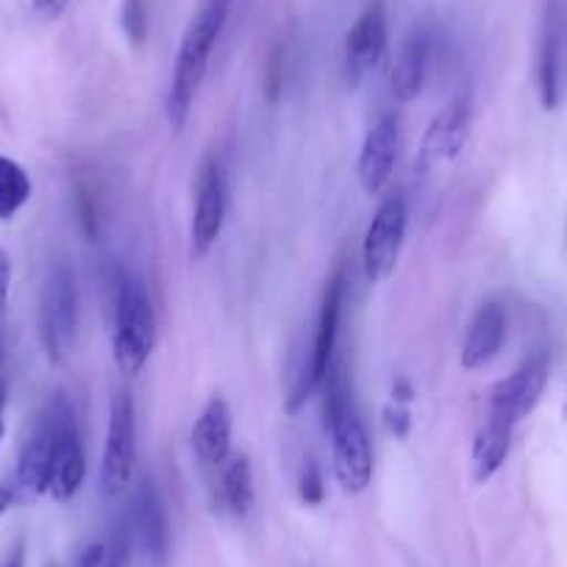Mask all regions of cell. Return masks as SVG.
Here are the masks:
<instances>
[{
  "mask_svg": "<svg viewBox=\"0 0 567 567\" xmlns=\"http://www.w3.org/2000/svg\"><path fill=\"white\" fill-rule=\"evenodd\" d=\"M31 198V178L9 156H0V220H12Z\"/></svg>",
  "mask_w": 567,
  "mask_h": 567,
  "instance_id": "cell-22",
  "label": "cell"
},
{
  "mask_svg": "<svg viewBox=\"0 0 567 567\" xmlns=\"http://www.w3.org/2000/svg\"><path fill=\"white\" fill-rule=\"evenodd\" d=\"M18 501H20V493H18V484H14V478H3V482H0V517L7 515V512L12 509Z\"/></svg>",
  "mask_w": 567,
  "mask_h": 567,
  "instance_id": "cell-30",
  "label": "cell"
},
{
  "mask_svg": "<svg viewBox=\"0 0 567 567\" xmlns=\"http://www.w3.org/2000/svg\"><path fill=\"white\" fill-rule=\"evenodd\" d=\"M429 59H432V37L425 31L409 34L392 68V95L398 103H412L423 92Z\"/></svg>",
  "mask_w": 567,
  "mask_h": 567,
  "instance_id": "cell-19",
  "label": "cell"
},
{
  "mask_svg": "<svg viewBox=\"0 0 567 567\" xmlns=\"http://www.w3.org/2000/svg\"><path fill=\"white\" fill-rule=\"evenodd\" d=\"M7 401H9V384L7 379H0V443L7 437Z\"/></svg>",
  "mask_w": 567,
  "mask_h": 567,
  "instance_id": "cell-31",
  "label": "cell"
},
{
  "mask_svg": "<svg viewBox=\"0 0 567 567\" xmlns=\"http://www.w3.org/2000/svg\"><path fill=\"white\" fill-rule=\"evenodd\" d=\"M512 434H515L512 425L498 423V420H489V417L484 420L471 449L473 482L487 484L489 478L504 467L506 456H509V449H512Z\"/></svg>",
  "mask_w": 567,
  "mask_h": 567,
  "instance_id": "cell-21",
  "label": "cell"
},
{
  "mask_svg": "<svg viewBox=\"0 0 567 567\" xmlns=\"http://www.w3.org/2000/svg\"><path fill=\"white\" fill-rule=\"evenodd\" d=\"M0 379H3V340H0Z\"/></svg>",
  "mask_w": 567,
  "mask_h": 567,
  "instance_id": "cell-33",
  "label": "cell"
},
{
  "mask_svg": "<svg viewBox=\"0 0 567 567\" xmlns=\"http://www.w3.org/2000/svg\"><path fill=\"white\" fill-rule=\"evenodd\" d=\"M79 331V287L68 265L59 261L45 278L40 296V340L48 359L59 362Z\"/></svg>",
  "mask_w": 567,
  "mask_h": 567,
  "instance_id": "cell-5",
  "label": "cell"
},
{
  "mask_svg": "<svg viewBox=\"0 0 567 567\" xmlns=\"http://www.w3.org/2000/svg\"><path fill=\"white\" fill-rule=\"evenodd\" d=\"M471 134V97L460 95L432 120L420 148V165L440 167L454 162Z\"/></svg>",
  "mask_w": 567,
  "mask_h": 567,
  "instance_id": "cell-15",
  "label": "cell"
},
{
  "mask_svg": "<svg viewBox=\"0 0 567 567\" xmlns=\"http://www.w3.org/2000/svg\"><path fill=\"white\" fill-rule=\"evenodd\" d=\"M550 373V359L548 353L539 351L534 357H528L509 379L501 381L493 390L487 403V417L498 420L515 429L523 417L534 412V406L543 398L545 384H548Z\"/></svg>",
  "mask_w": 567,
  "mask_h": 567,
  "instance_id": "cell-10",
  "label": "cell"
},
{
  "mask_svg": "<svg viewBox=\"0 0 567 567\" xmlns=\"http://www.w3.org/2000/svg\"><path fill=\"white\" fill-rule=\"evenodd\" d=\"M298 495L307 506H320L326 498V484H323V473L320 467L315 465L312 460L301 467V476H298Z\"/></svg>",
  "mask_w": 567,
  "mask_h": 567,
  "instance_id": "cell-26",
  "label": "cell"
},
{
  "mask_svg": "<svg viewBox=\"0 0 567 567\" xmlns=\"http://www.w3.org/2000/svg\"><path fill=\"white\" fill-rule=\"evenodd\" d=\"M73 0H34V14L42 20H56Z\"/></svg>",
  "mask_w": 567,
  "mask_h": 567,
  "instance_id": "cell-29",
  "label": "cell"
},
{
  "mask_svg": "<svg viewBox=\"0 0 567 567\" xmlns=\"http://www.w3.org/2000/svg\"><path fill=\"white\" fill-rule=\"evenodd\" d=\"M123 31L134 45L148 40V7L145 0H123Z\"/></svg>",
  "mask_w": 567,
  "mask_h": 567,
  "instance_id": "cell-25",
  "label": "cell"
},
{
  "mask_svg": "<svg viewBox=\"0 0 567 567\" xmlns=\"http://www.w3.org/2000/svg\"><path fill=\"white\" fill-rule=\"evenodd\" d=\"M136 467V409L134 398L125 390H117L109 409L106 449H103L101 484L103 493L117 495L134 478Z\"/></svg>",
  "mask_w": 567,
  "mask_h": 567,
  "instance_id": "cell-6",
  "label": "cell"
},
{
  "mask_svg": "<svg viewBox=\"0 0 567 567\" xmlns=\"http://www.w3.org/2000/svg\"><path fill=\"white\" fill-rule=\"evenodd\" d=\"M0 567H25V543H18L12 548V554L0 561Z\"/></svg>",
  "mask_w": 567,
  "mask_h": 567,
  "instance_id": "cell-32",
  "label": "cell"
},
{
  "mask_svg": "<svg viewBox=\"0 0 567 567\" xmlns=\"http://www.w3.org/2000/svg\"><path fill=\"white\" fill-rule=\"evenodd\" d=\"M128 567H167L171 561V526L154 482H140L131 498L125 526L120 532Z\"/></svg>",
  "mask_w": 567,
  "mask_h": 567,
  "instance_id": "cell-3",
  "label": "cell"
},
{
  "mask_svg": "<svg viewBox=\"0 0 567 567\" xmlns=\"http://www.w3.org/2000/svg\"><path fill=\"white\" fill-rule=\"evenodd\" d=\"M53 443H56V409H53L51 401L45 406V412H42V417L37 420L34 432L25 440L23 454H20L18 473H14L20 501L48 495V487H51Z\"/></svg>",
  "mask_w": 567,
  "mask_h": 567,
  "instance_id": "cell-14",
  "label": "cell"
},
{
  "mask_svg": "<svg viewBox=\"0 0 567 567\" xmlns=\"http://www.w3.org/2000/svg\"><path fill=\"white\" fill-rule=\"evenodd\" d=\"M117 567H128V561H123V565H117Z\"/></svg>",
  "mask_w": 567,
  "mask_h": 567,
  "instance_id": "cell-34",
  "label": "cell"
},
{
  "mask_svg": "<svg viewBox=\"0 0 567 567\" xmlns=\"http://www.w3.org/2000/svg\"><path fill=\"white\" fill-rule=\"evenodd\" d=\"M9 290H12V259L3 248H0V312L9 303Z\"/></svg>",
  "mask_w": 567,
  "mask_h": 567,
  "instance_id": "cell-28",
  "label": "cell"
},
{
  "mask_svg": "<svg viewBox=\"0 0 567 567\" xmlns=\"http://www.w3.org/2000/svg\"><path fill=\"white\" fill-rule=\"evenodd\" d=\"M231 3L234 0H198L193 18L184 29L176 64H173L171 90H167V120H171L173 131H182L193 112L212 51H215L228 23V14H231Z\"/></svg>",
  "mask_w": 567,
  "mask_h": 567,
  "instance_id": "cell-1",
  "label": "cell"
},
{
  "mask_svg": "<svg viewBox=\"0 0 567 567\" xmlns=\"http://www.w3.org/2000/svg\"><path fill=\"white\" fill-rule=\"evenodd\" d=\"M228 212V187L223 167L215 156H206L195 178V206L189 223V254L204 259L220 239Z\"/></svg>",
  "mask_w": 567,
  "mask_h": 567,
  "instance_id": "cell-7",
  "label": "cell"
},
{
  "mask_svg": "<svg viewBox=\"0 0 567 567\" xmlns=\"http://www.w3.org/2000/svg\"><path fill=\"white\" fill-rule=\"evenodd\" d=\"M406 223L409 209L401 195H390L386 200H381L362 243V267L370 284L384 281L395 270L403 237H406Z\"/></svg>",
  "mask_w": 567,
  "mask_h": 567,
  "instance_id": "cell-8",
  "label": "cell"
},
{
  "mask_svg": "<svg viewBox=\"0 0 567 567\" xmlns=\"http://www.w3.org/2000/svg\"><path fill=\"white\" fill-rule=\"evenodd\" d=\"M331 432V456H334V476L348 495H359L373 482V449L364 432L357 409L342 414Z\"/></svg>",
  "mask_w": 567,
  "mask_h": 567,
  "instance_id": "cell-11",
  "label": "cell"
},
{
  "mask_svg": "<svg viewBox=\"0 0 567 567\" xmlns=\"http://www.w3.org/2000/svg\"><path fill=\"white\" fill-rule=\"evenodd\" d=\"M217 504L223 512L243 520L254 509V471L245 454H231L220 467H217Z\"/></svg>",
  "mask_w": 567,
  "mask_h": 567,
  "instance_id": "cell-20",
  "label": "cell"
},
{
  "mask_svg": "<svg viewBox=\"0 0 567 567\" xmlns=\"http://www.w3.org/2000/svg\"><path fill=\"white\" fill-rule=\"evenodd\" d=\"M506 329H509L506 309L498 301L484 303L476 312V318L471 320V329H467L465 346H462V368H487L498 357L501 348H504Z\"/></svg>",
  "mask_w": 567,
  "mask_h": 567,
  "instance_id": "cell-17",
  "label": "cell"
},
{
  "mask_svg": "<svg viewBox=\"0 0 567 567\" xmlns=\"http://www.w3.org/2000/svg\"><path fill=\"white\" fill-rule=\"evenodd\" d=\"M386 42H390V23H386V9L381 0H373L364 7V12L359 14L353 29L346 37V79L348 84L357 86L364 75L373 68H379V62L386 53Z\"/></svg>",
  "mask_w": 567,
  "mask_h": 567,
  "instance_id": "cell-13",
  "label": "cell"
},
{
  "mask_svg": "<svg viewBox=\"0 0 567 567\" xmlns=\"http://www.w3.org/2000/svg\"><path fill=\"white\" fill-rule=\"evenodd\" d=\"M398 159V123L395 117L384 114L373 128L368 131L359 154V182H362L364 193L375 195L386 187L392 176V167Z\"/></svg>",
  "mask_w": 567,
  "mask_h": 567,
  "instance_id": "cell-16",
  "label": "cell"
},
{
  "mask_svg": "<svg viewBox=\"0 0 567 567\" xmlns=\"http://www.w3.org/2000/svg\"><path fill=\"white\" fill-rule=\"evenodd\" d=\"M537 90L539 101L548 109H559L567 90V3L548 0L539 34L537 53Z\"/></svg>",
  "mask_w": 567,
  "mask_h": 567,
  "instance_id": "cell-9",
  "label": "cell"
},
{
  "mask_svg": "<svg viewBox=\"0 0 567 567\" xmlns=\"http://www.w3.org/2000/svg\"><path fill=\"white\" fill-rule=\"evenodd\" d=\"M231 406L215 395L193 425V449L204 467H220L231 456Z\"/></svg>",
  "mask_w": 567,
  "mask_h": 567,
  "instance_id": "cell-18",
  "label": "cell"
},
{
  "mask_svg": "<svg viewBox=\"0 0 567 567\" xmlns=\"http://www.w3.org/2000/svg\"><path fill=\"white\" fill-rule=\"evenodd\" d=\"M123 561H128V556H125L123 539H120L117 534L112 543L86 545V548L79 554V559H75L73 567H117L123 565Z\"/></svg>",
  "mask_w": 567,
  "mask_h": 567,
  "instance_id": "cell-24",
  "label": "cell"
},
{
  "mask_svg": "<svg viewBox=\"0 0 567 567\" xmlns=\"http://www.w3.org/2000/svg\"><path fill=\"white\" fill-rule=\"evenodd\" d=\"M56 409V443H53V465H51V487L48 495L56 501H70L81 489L86 476V456L81 445L79 420L73 406L64 395L53 398Z\"/></svg>",
  "mask_w": 567,
  "mask_h": 567,
  "instance_id": "cell-12",
  "label": "cell"
},
{
  "mask_svg": "<svg viewBox=\"0 0 567 567\" xmlns=\"http://www.w3.org/2000/svg\"><path fill=\"white\" fill-rule=\"evenodd\" d=\"M323 420L326 429L337 423L346 412H351L353 401H351V384H348V373L346 364L340 359H334L323 379Z\"/></svg>",
  "mask_w": 567,
  "mask_h": 567,
  "instance_id": "cell-23",
  "label": "cell"
},
{
  "mask_svg": "<svg viewBox=\"0 0 567 567\" xmlns=\"http://www.w3.org/2000/svg\"><path fill=\"white\" fill-rule=\"evenodd\" d=\"M342 303H346V272L337 270L329 278V287L323 292V307H320L318 329H315L312 353H309L307 368L298 373L296 384H292L290 398H287V412L296 414L315 392L323 384L326 373H329L331 362L337 353V337H340V320H342Z\"/></svg>",
  "mask_w": 567,
  "mask_h": 567,
  "instance_id": "cell-4",
  "label": "cell"
},
{
  "mask_svg": "<svg viewBox=\"0 0 567 567\" xmlns=\"http://www.w3.org/2000/svg\"><path fill=\"white\" fill-rule=\"evenodd\" d=\"M156 346V312L148 290L134 276L123 272L114 298V362L123 373L134 375L145 368Z\"/></svg>",
  "mask_w": 567,
  "mask_h": 567,
  "instance_id": "cell-2",
  "label": "cell"
},
{
  "mask_svg": "<svg viewBox=\"0 0 567 567\" xmlns=\"http://www.w3.org/2000/svg\"><path fill=\"white\" fill-rule=\"evenodd\" d=\"M265 84H267V97H270V101H276L278 92H281V84H284V51H281V45L272 48L270 59H267Z\"/></svg>",
  "mask_w": 567,
  "mask_h": 567,
  "instance_id": "cell-27",
  "label": "cell"
}]
</instances>
